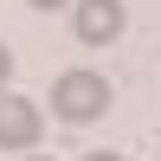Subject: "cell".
Segmentation results:
<instances>
[{"mask_svg": "<svg viewBox=\"0 0 161 161\" xmlns=\"http://www.w3.org/2000/svg\"><path fill=\"white\" fill-rule=\"evenodd\" d=\"M103 110H110V84L97 71H64L52 84V116L58 123H97Z\"/></svg>", "mask_w": 161, "mask_h": 161, "instance_id": "1", "label": "cell"}, {"mask_svg": "<svg viewBox=\"0 0 161 161\" xmlns=\"http://www.w3.org/2000/svg\"><path fill=\"white\" fill-rule=\"evenodd\" d=\"M7 77H13V52L0 45V84H7Z\"/></svg>", "mask_w": 161, "mask_h": 161, "instance_id": "4", "label": "cell"}, {"mask_svg": "<svg viewBox=\"0 0 161 161\" xmlns=\"http://www.w3.org/2000/svg\"><path fill=\"white\" fill-rule=\"evenodd\" d=\"M71 26H77V39L84 45H110V39H123V26H129V13H123V0H71Z\"/></svg>", "mask_w": 161, "mask_h": 161, "instance_id": "2", "label": "cell"}, {"mask_svg": "<svg viewBox=\"0 0 161 161\" xmlns=\"http://www.w3.org/2000/svg\"><path fill=\"white\" fill-rule=\"evenodd\" d=\"M26 161H52V155H26Z\"/></svg>", "mask_w": 161, "mask_h": 161, "instance_id": "7", "label": "cell"}, {"mask_svg": "<svg viewBox=\"0 0 161 161\" xmlns=\"http://www.w3.org/2000/svg\"><path fill=\"white\" fill-rule=\"evenodd\" d=\"M84 161H123V155H103V148H97V155H84Z\"/></svg>", "mask_w": 161, "mask_h": 161, "instance_id": "6", "label": "cell"}, {"mask_svg": "<svg viewBox=\"0 0 161 161\" xmlns=\"http://www.w3.org/2000/svg\"><path fill=\"white\" fill-rule=\"evenodd\" d=\"M32 7H45V13H52V7H71V0H32Z\"/></svg>", "mask_w": 161, "mask_h": 161, "instance_id": "5", "label": "cell"}, {"mask_svg": "<svg viewBox=\"0 0 161 161\" xmlns=\"http://www.w3.org/2000/svg\"><path fill=\"white\" fill-rule=\"evenodd\" d=\"M45 136V116L32 97H0V148H32Z\"/></svg>", "mask_w": 161, "mask_h": 161, "instance_id": "3", "label": "cell"}]
</instances>
